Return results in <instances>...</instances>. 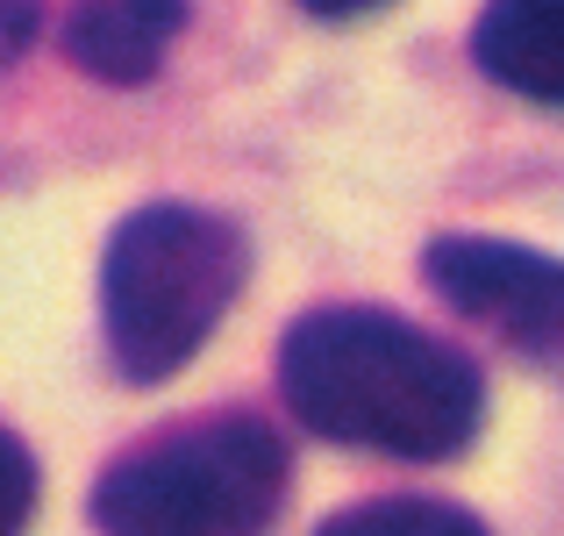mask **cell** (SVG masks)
<instances>
[{
	"label": "cell",
	"mask_w": 564,
	"mask_h": 536,
	"mask_svg": "<svg viewBox=\"0 0 564 536\" xmlns=\"http://www.w3.org/2000/svg\"><path fill=\"white\" fill-rule=\"evenodd\" d=\"M307 14H322V22H350V14H372V8H386V0H301Z\"/></svg>",
	"instance_id": "obj_10"
},
{
	"label": "cell",
	"mask_w": 564,
	"mask_h": 536,
	"mask_svg": "<svg viewBox=\"0 0 564 536\" xmlns=\"http://www.w3.org/2000/svg\"><path fill=\"white\" fill-rule=\"evenodd\" d=\"M29 36H36V8L29 0H0V65H14L29 51Z\"/></svg>",
	"instance_id": "obj_9"
},
{
	"label": "cell",
	"mask_w": 564,
	"mask_h": 536,
	"mask_svg": "<svg viewBox=\"0 0 564 536\" xmlns=\"http://www.w3.org/2000/svg\"><path fill=\"white\" fill-rule=\"evenodd\" d=\"M293 451L264 415H193L129 443L94 480L100 536H264L286 508Z\"/></svg>",
	"instance_id": "obj_3"
},
{
	"label": "cell",
	"mask_w": 564,
	"mask_h": 536,
	"mask_svg": "<svg viewBox=\"0 0 564 536\" xmlns=\"http://www.w3.org/2000/svg\"><path fill=\"white\" fill-rule=\"evenodd\" d=\"M250 279V244L229 215L151 201L115 222L100 250V330L129 386H165L200 357Z\"/></svg>",
	"instance_id": "obj_2"
},
{
	"label": "cell",
	"mask_w": 564,
	"mask_h": 536,
	"mask_svg": "<svg viewBox=\"0 0 564 536\" xmlns=\"http://www.w3.org/2000/svg\"><path fill=\"white\" fill-rule=\"evenodd\" d=\"M471 57L508 94L557 108L564 100V0H486L471 29Z\"/></svg>",
	"instance_id": "obj_6"
},
{
	"label": "cell",
	"mask_w": 564,
	"mask_h": 536,
	"mask_svg": "<svg viewBox=\"0 0 564 536\" xmlns=\"http://www.w3.org/2000/svg\"><path fill=\"white\" fill-rule=\"evenodd\" d=\"M29 515H36V458L0 422V536H22Z\"/></svg>",
	"instance_id": "obj_8"
},
{
	"label": "cell",
	"mask_w": 564,
	"mask_h": 536,
	"mask_svg": "<svg viewBox=\"0 0 564 536\" xmlns=\"http://www.w3.org/2000/svg\"><path fill=\"white\" fill-rule=\"evenodd\" d=\"M422 279L457 308V315L486 322L500 344L551 365L564 344V272L551 250L508 244V236H436L422 250Z\"/></svg>",
	"instance_id": "obj_4"
},
{
	"label": "cell",
	"mask_w": 564,
	"mask_h": 536,
	"mask_svg": "<svg viewBox=\"0 0 564 536\" xmlns=\"http://www.w3.org/2000/svg\"><path fill=\"white\" fill-rule=\"evenodd\" d=\"M186 29V0H79L65 14V57L108 86H143Z\"/></svg>",
	"instance_id": "obj_5"
},
{
	"label": "cell",
	"mask_w": 564,
	"mask_h": 536,
	"mask_svg": "<svg viewBox=\"0 0 564 536\" xmlns=\"http://www.w3.org/2000/svg\"><path fill=\"white\" fill-rule=\"evenodd\" d=\"M315 536H486V523L471 508H451V501L386 494V501H358V508L329 515Z\"/></svg>",
	"instance_id": "obj_7"
},
{
	"label": "cell",
	"mask_w": 564,
	"mask_h": 536,
	"mask_svg": "<svg viewBox=\"0 0 564 536\" xmlns=\"http://www.w3.org/2000/svg\"><path fill=\"white\" fill-rule=\"evenodd\" d=\"M279 394L315 437L436 465L486 422V379L465 351L393 308H307L279 336Z\"/></svg>",
	"instance_id": "obj_1"
}]
</instances>
